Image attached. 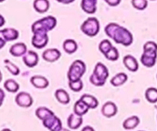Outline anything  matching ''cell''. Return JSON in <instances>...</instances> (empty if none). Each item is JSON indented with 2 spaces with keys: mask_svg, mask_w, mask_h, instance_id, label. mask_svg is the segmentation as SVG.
Returning <instances> with one entry per match:
<instances>
[{
  "mask_svg": "<svg viewBox=\"0 0 157 131\" xmlns=\"http://www.w3.org/2000/svg\"><path fill=\"white\" fill-rule=\"evenodd\" d=\"M57 25V19L54 16L48 15L35 21L32 25V33L37 31H44L48 32L52 31Z\"/></svg>",
  "mask_w": 157,
  "mask_h": 131,
  "instance_id": "3957f363",
  "label": "cell"
},
{
  "mask_svg": "<svg viewBox=\"0 0 157 131\" xmlns=\"http://www.w3.org/2000/svg\"><path fill=\"white\" fill-rule=\"evenodd\" d=\"M140 118L137 116H131L126 119L123 123V127L125 130H133L140 124Z\"/></svg>",
  "mask_w": 157,
  "mask_h": 131,
  "instance_id": "44dd1931",
  "label": "cell"
},
{
  "mask_svg": "<svg viewBox=\"0 0 157 131\" xmlns=\"http://www.w3.org/2000/svg\"><path fill=\"white\" fill-rule=\"evenodd\" d=\"M109 77V71L104 64L98 62L95 65L93 74L90 77V81L92 84L101 87L105 84Z\"/></svg>",
  "mask_w": 157,
  "mask_h": 131,
  "instance_id": "7a4b0ae2",
  "label": "cell"
},
{
  "mask_svg": "<svg viewBox=\"0 0 157 131\" xmlns=\"http://www.w3.org/2000/svg\"><path fill=\"white\" fill-rule=\"evenodd\" d=\"M4 64H5V66H6V69H7V70L9 71L10 72L12 75H15V76H16V75H19L20 70H19V68H18V66L15 65V64H13L12 62H11L9 60H8V59L5 60Z\"/></svg>",
  "mask_w": 157,
  "mask_h": 131,
  "instance_id": "f1b7e54d",
  "label": "cell"
},
{
  "mask_svg": "<svg viewBox=\"0 0 157 131\" xmlns=\"http://www.w3.org/2000/svg\"><path fill=\"white\" fill-rule=\"evenodd\" d=\"M5 97H6V94H5L4 91L2 90V88H0V107L2 105L3 101H4Z\"/></svg>",
  "mask_w": 157,
  "mask_h": 131,
  "instance_id": "d590c367",
  "label": "cell"
},
{
  "mask_svg": "<svg viewBox=\"0 0 157 131\" xmlns=\"http://www.w3.org/2000/svg\"><path fill=\"white\" fill-rule=\"evenodd\" d=\"M2 72L0 71V82L2 81Z\"/></svg>",
  "mask_w": 157,
  "mask_h": 131,
  "instance_id": "b9f144b4",
  "label": "cell"
},
{
  "mask_svg": "<svg viewBox=\"0 0 157 131\" xmlns=\"http://www.w3.org/2000/svg\"><path fill=\"white\" fill-rule=\"evenodd\" d=\"M82 101H84L90 109H95L96 107H98L99 102H98V99L95 98L94 96L90 94H84L81 96V98H80Z\"/></svg>",
  "mask_w": 157,
  "mask_h": 131,
  "instance_id": "603a6c76",
  "label": "cell"
},
{
  "mask_svg": "<svg viewBox=\"0 0 157 131\" xmlns=\"http://www.w3.org/2000/svg\"><path fill=\"white\" fill-rule=\"evenodd\" d=\"M89 107L84 101H81V99L78 100L76 103L75 104V106H74V113L75 114L78 115V116L83 117L84 114L88 112Z\"/></svg>",
  "mask_w": 157,
  "mask_h": 131,
  "instance_id": "ffe728a7",
  "label": "cell"
},
{
  "mask_svg": "<svg viewBox=\"0 0 157 131\" xmlns=\"http://www.w3.org/2000/svg\"><path fill=\"white\" fill-rule=\"evenodd\" d=\"M6 41H5V40L2 38V37L0 35V49L2 48L6 45Z\"/></svg>",
  "mask_w": 157,
  "mask_h": 131,
  "instance_id": "74e56055",
  "label": "cell"
},
{
  "mask_svg": "<svg viewBox=\"0 0 157 131\" xmlns=\"http://www.w3.org/2000/svg\"><path fill=\"white\" fill-rule=\"evenodd\" d=\"M131 3L134 9L140 11L144 10L148 6L147 0H131Z\"/></svg>",
  "mask_w": 157,
  "mask_h": 131,
  "instance_id": "4dcf8cb0",
  "label": "cell"
},
{
  "mask_svg": "<svg viewBox=\"0 0 157 131\" xmlns=\"http://www.w3.org/2000/svg\"><path fill=\"white\" fill-rule=\"evenodd\" d=\"M61 56V52L57 48H48L42 53V58L48 62H55Z\"/></svg>",
  "mask_w": 157,
  "mask_h": 131,
  "instance_id": "30bf717a",
  "label": "cell"
},
{
  "mask_svg": "<svg viewBox=\"0 0 157 131\" xmlns=\"http://www.w3.org/2000/svg\"><path fill=\"white\" fill-rule=\"evenodd\" d=\"M68 85L71 90L75 92L81 91L83 89V87H84V84H83L81 80H78V81H69Z\"/></svg>",
  "mask_w": 157,
  "mask_h": 131,
  "instance_id": "d6a6232c",
  "label": "cell"
},
{
  "mask_svg": "<svg viewBox=\"0 0 157 131\" xmlns=\"http://www.w3.org/2000/svg\"><path fill=\"white\" fill-rule=\"evenodd\" d=\"M144 51L157 52V44L154 41H147L144 45Z\"/></svg>",
  "mask_w": 157,
  "mask_h": 131,
  "instance_id": "836d02e7",
  "label": "cell"
},
{
  "mask_svg": "<svg viewBox=\"0 0 157 131\" xmlns=\"http://www.w3.org/2000/svg\"><path fill=\"white\" fill-rule=\"evenodd\" d=\"M33 7L38 13H45L50 8V2L48 0H35L33 2Z\"/></svg>",
  "mask_w": 157,
  "mask_h": 131,
  "instance_id": "d6986e66",
  "label": "cell"
},
{
  "mask_svg": "<svg viewBox=\"0 0 157 131\" xmlns=\"http://www.w3.org/2000/svg\"><path fill=\"white\" fill-rule=\"evenodd\" d=\"M113 44H111L108 39H104L101 41L99 44V50L104 55H105L110 49L113 48Z\"/></svg>",
  "mask_w": 157,
  "mask_h": 131,
  "instance_id": "f546056e",
  "label": "cell"
},
{
  "mask_svg": "<svg viewBox=\"0 0 157 131\" xmlns=\"http://www.w3.org/2000/svg\"><path fill=\"white\" fill-rule=\"evenodd\" d=\"M123 61H124V64L125 65V67L130 71L136 72L139 69V64L137 62V60L132 55H126L124 58Z\"/></svg>",
  "mask_w": 157,
  "mask_h": 131,
  "instance_id": "e0dca14e",
  "label": "cell"
},
{
  "mask_svg": "<svg viewBox=\"0 0 157 131\" xmlns=\"http://www.w3.org/2000/svg\"><path fill=\"white\" fill-rule=\"evenodd\" d=\"M6 1V0H0V2H2Z\"/></svg>",
  "mask_w": 157,
  "mask_h": 131,
  "instance_id": "ee69618b",
  "label": "cell"
},
{
  "mask_svg": "<svg viewBox=\"0 0 157 131\" xmlns=\"http://www.w3.org/2000/svg\"><path fill=\"white\" fill-rule=\"evenodd\" d=\"M31 83L35 87L38 89L46 88L49 85V81L45 77L41 75H35L31 78Z\"/></svg>",
  "mask_w": 157,
  "mask_h": 131,
  "instance_id": "9a60e30c",
  "label": "cell"
},
{
  "mask_svg": "<svg viewBox=\"0 0 157 131\" xmlns=\"http://www.w3.org/2000/svg\"><path fill=\"white\" fill-rule=\"evenodd\" d=\"M0 35L7 42V41H12L18 39L19 32L13 28H6L2 30H0Z\"/></svg>",
  "mask_w": 157,
  "mask_h": 131,
  "instance_id": "7c38bea8",
  "label": "cell"
},
{
  "mask_svg": "<svg viewBox=\"0 0 157 131\" xmlns=\"http://www.w3.org/2000/svg\"><path fill=\"white\" fill-rule=\"evenodd\" d=\"M4 87L7 91L11 93H16L19 90V84L13 79H8L5 81Z\"/></svg>",
  "mask_w": 157,
  "mask_h": 131,
  "instance_id": "4316f807",
  "label": "cell"
},
{
  "mask_svg": "<svg viewBox=\"0 0 157 131\" xmlns=\"http://www.w3.org/2000/svg\"><path fill=\"white\" fill-rule=\"evenodd\" d=\"M58 131H71V130H67V129H66V128H61V129H60Z\"/></svg>",
  "mask_w": 157,
  "mask_h": 131,
  "instance_id": "60d3db41",
  "label": "cell"
},
{
  "mask_svg": "<svg viewBox=\"0 0 157 131\" xmlns=\"http://www.w3.org/2000/svg\"><path fill=\"white\" fill-rule=\"evenodd\" d=\"M104 1L110 6L114 7V6H117L121 3V0H104Z\"/></svg>",
  "mask_w": 157,
  "mask_h": 131,
  "instance_id": "e575fe53",
  "label": "cell"
},
{
  "mask_svg": "<svg viewBox=\"0 0 157 131\" xmlns=\"http://www.w3.org/2000/svg\"><path fill=\"white\" fill-rule=\"evenodd\" d=\"M42 124L45 128L50 131H58L62 128V123L61 120L55 114L52 115L42 121Z\"/></svg>",
  "mask_w": 157,
  "mask_h": 131,
  "instance_id": "52a82bcc",
  "label": "cell"
},
{
  "mask_svg": "<svg viewBox=\"0 0 157 131\" xmlns=\"http://www.w3.org/2000/svg\"><path fill=\"white\" fill-rule=\"evenodd\" d=\"M105 33L109 38H112L117 44L124 46H130L133 41V36L131 32L126 28L117 23H109L104 29Z\"/></svg>",
  "mask_w": 157,
  "mask_h": 131,
  "instance_id": "6da1fadb",
  "label": "cell"
},
{
  "mask_svg": "<svg viewBox=\"0 0 157 131\" xmlns=\"http://www.w3.org/2000/svg\"><path fill=\"white\" fill-rule=\"evenodd\" d=\"M49 41L48 32L44 31H37L33 32L32 38V44L35 48L41 49L45 47Z\"/></svg>",
  "mask_w": 157,
  "mask_h": 131,
  "instance_id": "8992f818",
  "label": "cell"
},
{
  "mask_svg": "<svg viewBox=\"0 0 157 131\" xmlns=\"http://www.w3.org/2000/svg\"><path fill=\"white\" fill-rule=\"evenodd\" d=\"M101 113L106 118H113L117 113V107L112 101H107L103 105Z\"/></svg>",
  "mask_w": 157,
  "mask_h": 131,
  "instance_id": "4fadbf2b",
  "label": "cell"
},
{
  "mask_svg": "<svg viewBox=\"0 0 157 131\" xmlns=\"http://www.w3.org/2000/svg\"><path fill=\"white\" fill-rule=\"evenodd\" d=\"M5 23H6V19H5L4 17L0 14V28L2 27L5 25Z\"/></svg>",
  "mask_w": 157,
  "mask_h": 131,
  "instance_id": "f35d334b",
  "label": "cell"
},
{
  "mask_svg": "<svg viewBox=\"0 0 157 131\" xmlns=\"http://www.w3.org/2000/svg\"><path fill=\"white\" fill-rule=\"evenodd\" d=\"M86 71V64L81 60H76L71 64L67 71V79L69 81L81 80Z\"/></svg>",
  "mask_w": 157,
  "mask_h": 131,
  "instance_id": "277c9868",
  "label": "cell"
},
{
  "mask_svg": "<svg viewBox=\"0 0 157 131\" xmlns=\"http://www.w3.org/2000/svg\"><path fill=\"white\" fill-rule=\"evenodd\" d=\"M23 62L27 67H34L38 64L39 58L36 52L33 51H29L27 53L23 56L22 58Z\"/></svg>",
  "mask_w": 157,
  "mask_h": 131,
  "instance_id": "8fae6325",
  "label": "cell"
},
{
  "mask_svg": "<svg viewBox=\"0 0 157 131\" xmlns=\"http://www.w3.org/2000/svg\"><path fill=\"white\" fill-rule=\"evenodd\" d=\"M146 99L152 104L157 102V89L155 87H150L146 91Z\"/></svg>",
  "mask_w": 157,
  "mask_h": 131,
  "instance_id": "83f0119b",
  "label": "cell"
},
{
  "mask_svg": "<svg viewBox=\"0 0 157 131\" xmlns=\"http://www.w3.org/2000/svg\"><path fill=\"white\" fill-rule=\"evenodd\" d=\"M157 58V52L144 51L140 61L145 67H152L156 64Z\"/></svg>",
  "mask_w": 157,
  "mask_h": 131,
  "instance_id": "9c48e42d",
  "label": "cell"
},
{
  "mask_svg": "<svg viewBox=\"0 0 157 131\" xmlns=\"http://www.w3.org/2000/svg\"><path fill=\"white\" fill-rule=\"evenodd\" d=\"M83 124V118L75 114V113L70 114L67 118V126L71 130H77Z\"/></svg>",
  "mask_w": 157,
  "mask_h": 131,
  "instance_id": "ac0fdd59",
  "label": "cell"
},
{
  "mask_svg": "<svg viewBox=\"0 0 157 131\" xmlns=\"http://www.w3.org/2000/svg\"><path fill=\"white\" fill-rule=\"evenodd\" d=\"M9 52L14 57L24 56L27 53V46L22 42L15 43L10 47Z\"/></svg>",
  "mask_w": 157,
  "mask_h": 131,
  "instance_id": "5bb4252c",
  "label": "cell"
},
{
  "mask_svg": "<svg viewBox=\"0 0 157 131\" xmlns=\"http://www.w3.org/2000/svg\"><path fill=\"white\" fill-rule=\"evenodd\" d=\"M78 44L73 39H67L63 43V49L66 53L69 54V55L75 53L78 50Z\"/></svg>",
  "mask_w": 157,
  "mask_h": 131,
  "instance_id": "d4e9b609",
  "label": "cell"
},
{
  "mask_svg": "<svg viewBox=\"0 0 157 131\" xmlns=\"http://www.w3.org/2000/svg\"><path fill=\"white\" fill-rule=\"evenodd\" d=\"M128 77L125 73H118L110 80V84L114 87H120L127 82Z\"/></svg>",
  "mask_w": 157,
  "mask_h": 131,
  "instance_id": "cb8c5ba5",
  "label": "cell"
},
{
  "mask_svg": "<svg viewBox=\"0 0 157 131\" xmlns=\"http://www.w3.org/2000/svg\"><path fill=\"white\" fill-rule=\"evenodd\" d=\"M139 131H144V130H139Z\"/></svg>",
  "mask_w": 157,
  "mask_h": 131,
  "instance_id": "bcb514c9",
  "label": "cell"
},
{
  "mask_svg": "<svg viewBox=\"0 0 157 131\" xmlns=\"http://www.w3.org/2000/svg\"><path fill=\"white\" fill-rule=\"evenodd\" d=\"M1 131H12L10 130V129H8V128H6V129H3V130H2Z\"/></svg>",
  "mask_w": 157,
  "mask_h": 131,
  "instance_id": "7bdbcfd3",
  "label": "cell"
},
{
  "mask_svg": "<svg viewBox=\"0 0 157 131\" xmlns=\"http://www.w3.org/2000/svg\"><path fill=\"white\" fill-rule=\"evenodd\" d=\"M15 103L19 107L28 108L33 104V98L27 92H19L15 97Z\"/></svg>",
  "mask_w": 157,
  "mask_h": 131,
  "instance_id": "ba28073f",
  "label": "cell"
},
{
  "mask_svg": "<svg viewBox=\"0 0 157 131\" xmlns=\"http://www.w3.org/2000/svg\"><path fill=\"white\" fill-rule=\"evenodd\" d=\"M98 0H81L82 10L87 14H94L97 11Z\"/></svg>",
  "mask_w": 157,
  "mask_h": 131,
  "instance_id": "2e32d148",
  "label": "cell"
},
{
  "mask_svg": "<svg viewBox=\"0 0 157 131\" xmlns=\"http://www.w3.org/2000/svg\"><path fill=\"white\" fill-rule=\"evenodd\" d=\"M58 2L62 3V4H71V3L74 2L75 0H56Z\"/></svg>",
  "mask_w": 157,
  "mask_h": 131,
  "instance_id": "8d00e7d4",
  "label": "cell"
},
{
  "mask_svg": "<svg viewBox=\"0 0 157 131\" xmlns=\"http://www.w3.org/2000/svg\"><path fill=\"white\" fill-rule=\"evenodd\" d=\"M55 96L57 101L62 104H67L70 102V96L64 89H58L55 91Z\"/></svg>",
  "mask_w": 157,
  "mask_h": 131,
  "instance_id": "7402d4cb",
  "label": "cell"
},
{
  "mask_svg": "<svg viewBox=\"0 0 157 131\" xmlns=\"http://www.w3.org/2000/svg\"><path fill=\"white\" fill-rule=\"evenodd\" d=\"M53 114H55V113L45 107H38L35 111V115L37 116V118L42 121Z\"/></svg>",
  "mask_w": 157,
  "mask_h": 131,
  "instance_id": "484cf974",
  "label": "cell"
},
{
  "mask_svg": "<svg viewBox=\"0 0 157 131\" xmlns=\"http://www.w3.org/2000/svg\"><path fill=\"white\" fill-rule=\"evenodd\" d=\"M104 56H105V58L107 59L110 60V61H115L117 60H118V58L120 57V54L117 49L115 47H113Z\"/></svg>",
  "mask_w": 157,
  "mask_h": 131,
  "instance_id": "1f68e13d",
  "label": "cell"
},
{
  "mask_svg": "<svg viewBox=\"0 0 157 131\" xmlns=\"http://www.w3.org/2000/svg\"><path fill=\"white\" fill-rule=\"evenodd\" d=\"M150 1H155V0H150Z\"/></svg>",
  "mask_w": 157,
  "mask_h": 131,
  "instance_id": "f6af8a7d",
  "label": "cell"
},
{
  "mask_svg": "<svg viewBox=\"0 0 157 131\" xmlns=\"http://www.w3.org/2000/svg\"><path fill=\"white\" fill-rule=\"evenodd\" d=\"M81 131H95L93 127H91L90 126H86L84 128L81 130Z\"/></svg>",
  "mask_w": 157,
  "mask_h": 131,
  "instance_id": "ab89813d",
  "label": "cell"
},
{
  "mask_svg": "<svg viewBox=\"0 0 157 131\" xmlns=\"http://www.w3.org/2000/svg\"><path fill=\"white\" fill-rule=\"evenodd\" d=\"M81 32L89 37H94L100 32V22L95 17H89L81 25Z\"/></svg>",
  "mask_w": 157,
  "mask_h": 131,
  "instance_id": "5b68a950",
  "label": "cell"
}]
</instances>
